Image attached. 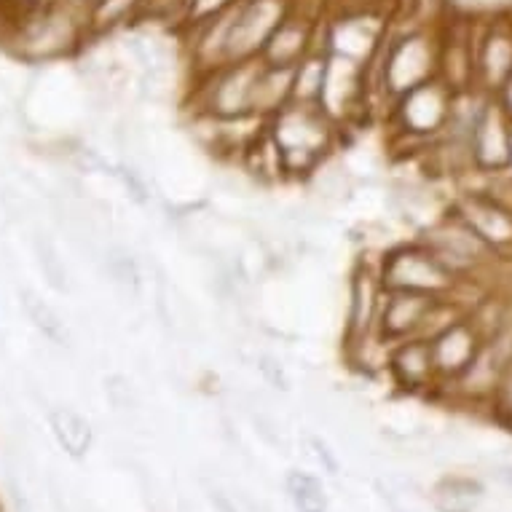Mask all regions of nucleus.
Returning a JSON list of instances; mask_svg holds the SVG:
<instances>
[{"label":"nucleus","instance_id":"19","mask_svg":"<svg viewBox=\"0 0 512 512\" xmlns=\"http://www.w3.org/2000/svg\"><path fill=\"white\" fill-rule=\"evenodd\" d=\"M100 274L110 282V287L124 298H137L145 287V269L143 261L135 252H129L124 244H105L102 247L100 261L94 263Z\"/></svg>","mask_w":512,"mask_h":512},{"label":"nucleus","instance_id":"4","mask_svg":"<svg viewBox=\"0 0 512 512\" xmlns=\"http://www.w3.org/2000/svg\"><path fill=\"white\" fill-rule=\"evenodd\" d=\"M378 277L384 290L421 293L432 298H445L454 293L459 279L437 261L435 255L413 236L408 242H397L378 255Z\"/></svg>","mask_w":512,"mask_h":512},{"label":"nucleus","instance_id":"21","mask_svg":"<svg viewBox=\"0 0 512 512\" xmlns=\"http://www.w3.org/2000/svg\"><path fill=\"white\" fill-rule=\"evenodd\" d=\"M328 46L311 49L293 68V102L298 105H319L322 86L328 78Z\"/></svg>","mask_w":512,"mask_h":512},{"label":"nucleus","instance_id":"29","mask_svg":"<svg viewBox=\"0 0 512 512\" xmlns=\"http://www.w3.org/2000/svg\"><path fill=\"white\" fill-rule=\"evenodd\" d=\"M239 0H188V11H185V25L194 27L199 22L218 17L223 11H228Z\"/></svg>","mask_w":512,"mask_h":512},{"label":"nucleus","instance_id":"10","mask_svg":"<svg viewBox=\"0 0 512 512\" xmlns=\"http://www.w3.org/2000/svg\"><path fill=\"white\" fill-rule=\"evenodd\" d=\"M322 35V22H319L317 11H309L301 0H293V6L279 22L277 30L269 35V41L261 49L263 65H279V68H295L311 49L325 46L319 43Z\"/></svg>","mask_w":512,"mask_h":512},{"label":"nucleus","instance_id":"12","mask_svg":"<svg viewBox=\"0 0 512 512\" xmlns=\"http://www.w3.org/2000/svg\"><path fill=\"white\" fill-rule=\"evenodd\" d=\"M475 33H478V27L470 22L440 30L437 81L448 86L454 94L475 89Z\"/></svg>","mask_w":512,"mask_h":512},{"label":"nucleus","instance_id":"30","mask_svg":"<svg viewBox=\"0 0 512 512\" xmlns=\"http://www.w3.org/2000/svg\"><path fill=\"white\" fill-rule=\"evenodd\" d=\"M250 421L252 427H255V435L261 437L263 443L274 445V448L282 445V432H279L277 421H274L271 413H266L263 408H250Z\"/></svg>","mask_w":512,"mask_h":512},{"label":"nucleus","instance_id":"28","mask_svg":"<svg viewBox=\"0 0 512 512\" xmlns=\"http://www.w3.org/2000/svg\"><path fill=\"white\" fill-rule=\"evenodd\" d=\"M255 370L263 378V384L271 387L274 392H290V376H287L285 365L279 362L271 352H258L255 354Z\"/></svg>","mask_w":512,"mask_h":512},{"label":"nucleus","instance_id":"3","mask_svg":"<svg viewBox=\"0 0 512 512\" xmlns=\"http://www.w3.org/2000/svg\"><path fill=\"white\" fill-rule=\"evenodd\" d=\"M454 92L437 78L416 86L392 102L387 124L392 129L395 145H411L413 153H424L429 143L443 132L448 113H451Z\"/></svg>","mask_w":512,"mask_h":512},{"label":"nucleus","instance_id":"17","mask_svg":"<svg viewBox=\"0 0 512 512\" xmlns=\"http://www.w3.org/2000/svg\"><path fill=\"white\" fill-rule=\"evenodd\" d=\"M46 416H49L51 437L57 440L62 454L73 459V462L86 459V454L92 451L94 445L92 421L73 405H51V408H46Z\"/></svg>","mask_w":512,"mask_h":512},{"label":"nucleus","instance_id":"27","mask_svg":"<svg viewBox=\"0 0 512 512\" xmlns=\"http://www.w3.org/2000/svg\"><path fill=\"white\" fill-rule=\"evenodd\" d=\"M0 212H3L6 223L22 226V223L33 218V204L14 185H0Z\"/></svg>","mask_w":512,"mask_h":512},{"label":"nucleus","instance_id":"13","mask_svg":"<svg viewBox=\"0 0 512 512\" xmlns=\"http://www.w3.org/2000/svg\"><path fill=\"white\" fill-rule=\"evenodd\" d=\"M387 376L392 384L411 395H432L437 387V373L432 365L429 341L421 338H405L389 349Z\"/></svg>","mask_w":512,"mask_h":512},{"label":"nucleus","instance_id":"31","mask_svg":"<svg viewBox=\"0 0 512 512\" xmlns=\"http://www.w3.org/2000/svg\"><path fill=\"white\" fill-rule=\"evenodd\" d=\"M306 443H309V448H311V456L317 459L319 467L328 472V475H338V472H341V462H338L336 451H333V448H330V445L325 443L322 437L309 435L306 437Z\"/></svg>","mask_w":512,"mask_h":512},{"label":"nucleus","instance_id":"22","mask_svg":"<svg viewBox=\"0 0 512 512\" xmlns=\"http://www.w3.org/2000/svg\"><path fill=\"white\" fill-rule=\"evenodd\" d=\"M480 499H483L480 480L464 478V475L443 478L432 488V504L437 512H475Z\"/></svg>","mask_w":512,"mask_h":512},{"label":"nucleus","instance_id":"36","mask_svg":"<svg viewBox=\"0 0 512 512\" xmlns=\"http://www.w3.org/2000/svg\"><path fill=\"white\" fill-rule=\"evenodd\" d=\"M92 3H94V0H92Z\"/></svg>","mask_w":512,"mask_h":512},{"label":"nucleus","instance_id":"24","mask_svg":"<svg viewBox=\"0 0 512 512\" xmlns=\"http://www.w3.org/2000/svg\"><path fill=\"white\" fill-rule=\"evenodd\" d=\"M102 392H105V400L118 416L129 419V416H135L140 411V395H137L135 384L124 373H110V376L102 378Z\"/></svg>","mask_w":512,"mask_h":512},{"label":"nucleus","instance_id":"35","mask_svg":"<svg viewBox=\"0 0 512 512\" xmlns=\"http://www.w3.org/2000/svg\"><path fill=\"white\" fill-rule=\"evenodd\" d=\"M507 172L512 175V137H510V159H507Z\"/></svg>","mask_w":512,"mask_h":512},{"label":"nucleus","instance_id":"32","mask_svg":"<svg viewBox=\"0 0 512 512\" xmlns=\"http://www.w3.org/2000/svg\"><path fill=\"white\" fill-rule=\"evenodd\" d=\"M6 496H9V504L14 512H35L17 472H6Z\"/></svg>","mask_w":512,"mask_h":512},{"label":"nucleus","instance_id":"8","mask_svg":"<svg viewBox=\"0 0 512 512\" xmlns=\"http://www.w3.org/2000/svg\"><path fill=\"white\" fill-rule=\"evenodd\" d=\"M378 258L368 261V255H362L360 261L354 263L346 279V317H344V338L346 341H357L370 333H378V311H381V301H384V285L378 277Z\"/></svg>","mask_w":512,"mask_h":512},{"label":"nucleus","instance_id":"5","mask_svg":"<svg viewBox=\"0 0 512 512\" xmlns=\"http://www.w3.org/2000/svg\"><path fill=\"white\" fill-rule=\"evenodd\" d=\"M258 70H261V59H244L196 76L191 89V100H194L191 110L196 116L218 118V121L250 116L252 84Z\"/></svg>","mask_w":512,"mask_h":512},{"label":"nucleus","instance_id":"18","mask_svg":"<svg viewBox=\"0 0 512 512\" xmlns=\"http://www.w3.org/2000/svg\"><path fill=\"white\" fill-rule=\"evenodd\" d=\"M293 102V68L263 65L255 76L250 97V116L269 121Z\"/></svg>","mask_w":512,"mask_h":512},{"label":"nucleus","instance_id":"33","mask_svg":"<svg viewBox=\"0 0 512 512\" xmlns=\"http://www.w3.org/2000/svg\"><path fill=\"white\" fill-rule=\"evenodd\" d=\"M207 499H210V504L215 507V512H242V507H239L226 491H220V488H210V491H207Z\"/></svg>","mask_w":512,"mask_h":512},{"label":"nucleus","instance_id":"1","mask_svg":"<svg viewBox=\"0 0 512 512\" xmlns=\"http://www.w3.org/2000/svg\"><path fill=\"white\" fill-rule=\"evenodd\" d=\"M416 239L456 279L478 282L486 290H510L512 293V285H507L510 279L507 271H512V263L502 261L499 255L488 250V244L454 210L445 207L443 215H437L429 226H421L416 231Z\"/></svg>","mask_w":512,"mask_h":512},{"label":"nucleus","instance_id":"15","mask_svg":"<svg viewBox=\"0 0 512 512\" xmlns=\"http://www.w3.org/2000/svg\"><path fill=\"white\" fill-rule=\"evenodd\" d=\"M432 301H435L432 295L387 290L384 301H381V311H378V336L389 341V344H397V341H405V338H416L421 319H424Z\"/></svg>","mask_w":512,"mask_h":512},{"label":"nucleus","instance_id":"6","mask_svg":"<svg viewBox=\"0 0 512 512\" xmlns=\"http://www.w3.org/2000/svg\"><path fill=\"white\" fill-rule=\"evenodd\" d=\"M475 89L504 97L512 89V14H499L475 33Z\"/></svg>","mask_w":512,"mask_h":512},{"label":"nucleus","instance_id":"7","mask_svg":"<svg viewBox=\"0 0 512 512\" xmlns=\"http://www.w3.org/2000/svg\"><path fill=\"white\" fill-rule=\"evenodd\" d=\"M293 6V0H239L231 17L228 30L226 62H244V59H258L261 49L269 41V35L285 19Z\"/></svg>","mask_w":512,"mask_h":512},{"label":"nucleus","instance_id":"11","mask_svg":"<svg viewBox=\"0 0 512 512\" xmlns=\"http://www.w3.org/2000/svg\"><path fill=\"white\" fill-rule=\"evenodd\" d=\"M448 210H454L475 234L488 244V250L502 261L512 263V210L491 202L475 191H459L451 199Z\"/></svg>","mask_w":512,"mask_h":512},{"label":"nucleus","instance_id":"25","mask_svg":"<svg viewBox=\"0 0 512 512\" xmlns=\"http://www.w3.org/2000/svg\"><path fill=\"white\" fill-rule=\"evenodd\" d=\"M113 175L118 177V183L124 185L129 202L137 204V207H151L153 204L151 183H148V177H145L143 172L132 164V161H121L118 167H113Z\"/></svg>","mask_w":512,"mask_h":512},{"label":"nucleus","instance_id":"23","mask_svg":"<svg viewBox=\"0 0 512 512\" xmlns=\"http://www.w3.org/2000/svg\"><path fill=\"white\" fill-rule=\"evenodd\" d=\"M285 488L295 512H328V491H325L317 475L303 470H290L285 475Z\"/></svg>","mask_w":512,"mask_h":512},{"label":"nucleus","instance_id":"20","mask_svg":"<svg viewBox=\"0 0 512 512\" xmlns=\"http://www.w3.org/2000/svg\"><path fill=\"white\" fill-rule=\"evenodd\" d=\"M30 250H33V261L38 266V274H41L51 293L70 295L73 279H70L68 263L62 258L54 236L49 231H43L41 226H35L33 236H30Z\"/></svg>","mask_w":512,"mask_h":512},{"label":"nucleus","instance_id":"16","mask_svg":"<svg viewBox=\"0 0 512 512\" xmlns=\"http://www.w3.org/2000/svg\"><path fill=\"white\" fill-rule=\"evenodd\" d=\"M17 303L19 311H22L27 322H30V328L38 333L41 341H46V346H49L51 352H73V344H76V341H73V330H70V325L65 322V317H62L38 290H33L30 285H19Z\"/></svg>","mask_w":512,"mask_h":512},{"label":"nucleus","instance_id":"26","mask_svg":"<svg viewBox=\"0 0 512 512\" xmlns=\"http://www.w3.org/2000/svg\"><path fill=\"white\" fill-rule=\"evenodd\" d=\"M488 411L494 416L496 424H502L504 429L512 432V362L504 365L502 376H499V384L494 389V397L488 403Z\"/></svg>","mask_w":512,"mask_h":512},{"label":"nucleus","instance_id":"9","mask_svg":"<svg viewBox=\"0 0 512 512\" xmlns=\"http://www.w3.org/2000/svg\"><path fill=\"white\" fill-rule=\"evenodd\" d=\"M512 137V108L507 97H486L470 132L472 164L478 172L507 169Z\"/></svg>","mask_w":512,"mask_h":512},{"label":"nucleus","instance_id":"2","mask_svg":"<svg viewBox=\"0 0 512 512\" xmlns=\"http://www.w3.org/2000/svg\"><path fill=\"white\" fill-rule=\"evenodd\" d=\"M266 132L274 140L287 183H306L322 161L333 156L341 143V129L317 105L290 102L285 110L266 121Z\"/></svg>","mask_w":512,"mask_h":512},{"label":"nucleus","instance_id":"34","mask_svg":"<svg viewBox=\"0 0 512 512\" xmlns=\"http://www.w3.org/2000/svg\"><path fill=\"white\" fill-rule=\"evenodd\" d=\"M496 475H499V480H502L504 486L512 488V464H504V467H499V472H496Z\"/></svg>","mask_w":512,"mask_h":512},{"label":"nucleus","instance_id":"14","mask_svg":"<svg viewBox=\"0 0 512 512\" xmlns=\"http://www.w3.org/2000/svg\"><path fill=\"white\" fill-rule=\"evenodd\" d=\"M480 344L483 341H480V336L467 319H459L456 325H451L440 336L432 338L429 341V352H432V365H435L437 373V387L454 381L470 365L472 357L478 354Z\"/></svg>","mask_w":512,"mask_h":512}]
</instances>
